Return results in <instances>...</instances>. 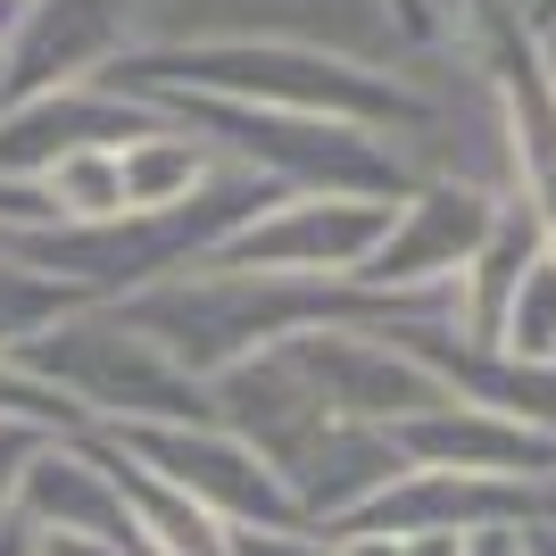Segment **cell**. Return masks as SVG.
Segmentation results:
<instances>
[{
  "label": "cell",
  "mask_w": 556,
  "mask_h": 556,
  "mask_svg": "<svg viewBox=\"0 0 556 556\" xmlns=\"http://www.w3.org/2000/svg\"><path fill=\"white\" fill-rule=\"evenodd\" d=\"M100 84L116 92H200V100H250V109H300V116H349L374 134H407L424 125V100L399 75H374L341 50H307V42H250V34H216V42H159V50H125Z\"/></svg>",
  "instance_id": "obj_1"
},
{
  "label": "cell",
  "mask_w": 556,
  "mask_h": 556,
  "mask_svg": "<svg viewBox=\"0 0 556 556\" xmlns=\"http://www.w3.org/2000/svg\"><path fill=\"white\" fill-rule=\"evenodd\" d=\"M175 125L208 141L225 166H250L282 191H357V200H399L416 184L391 134L349 125V116H300V109H250V100H200V92H150Z\"/></svg>",
  "instance_id": "obj_2"
},
{
  "label": "cell",
  "mask_w": 556,
  "mask_h": 556,
  "mask_svg": "<svg viewBox=\"0 0 556 556\" xmlns=\"http://www.w3.org/2000/svg\"><path fill=\"white\" fill-rule=\"evenodd\" d=\"M25 374H42L59 399H75V416H109V424H216L208 382L184 374L125 307H75L50 332L17 349Z\"/></svg>",
  "instance_id": "obj_3"
},
{
  "label": "cell",
  "mask_w": 556,
  "mask_h": 556,
  "mask_svg": "<svg viewBox=\"0 0 556 556\" xmlns=\"http://www.w3.org/2000/svg\"><path fill=\"white\" fill-rule=\"evenodd\" d=\"M116 448L134 473L175 490L184 507L216 515L225 532H266V523H307L300 498L282 490V473L257 457L225 424H116Z\"/></svg>",
  "instance_id": "obj_4"
},
{
  "label": "cell",
  "mask_w": 556,
  "mask_h": 556,
  "mask_svg": "<svg viewBox=\"0 0 556 556\" xmlns=\"http://www.w3.org/2000/svg\"><path fill=\"white\" fill-rule=\"evenodd\" d=\"M490 216H498V191H482V184H457V175L407 184L399 208H391V232L374 241V257L349 282H357L382 316H399V307H416V300H432V291L457 282V266L482 250Z\"/></svg>",
  "instance_id": "obj_5"
},
{
  "label": "cell",
  "mask_w": 556,
  "mask_h": 556,
  "mask_svg": "<svg viewBox=\"0 0 556 556\" xmlns=\"http://www.w3.org/2000/svg\"><path fill=\"white\" fill-rule=\"evenodd\" d=\"M399 200H357V191H275L257 216L216 241L225 266H257V275H300V282H349L374 257V241L391 232Z\"/></svg>",
  "instance_id": "obj_6"
},
{
  "label": "cell",
  "mask_w": 556,
  "mask_h": 556,
  "mask_svg": "<svg viewBox=\"0 0 556 556\" xmlns=\"http://www.w3.org/2000/svg\"><path fill=\"white\" fill-rule=\"evenodd\" d=\"M125 25H134V0H17V25L0 42V109L100 84L125 59Z\"/></svg>",
  "instance_id": "obj_7"
},
{
  "label": "cell",
  "mask_w": 556,
  "mask_h": 556,
  "mask_svg": "<svg viewBox=\"0 0 556 556\" xmlns=\"http://www.w3.org/2000/svg\"><path fill=\"white\" fill-rule=\"evenodd\" d=\"M391 448L407 465H448V473H507V482H556V432L523 416H498L482 399H441L424 416L391 424Z\"/></svg>",
  "instance_id": "obj_8"
},
{
  "label": "cell",
  "mask_w": 556,
  "mask_h": 556,
  "mask_svg": "<svg viewBox=\"0 0 556 556\" xmlns=\"http://www.w3.org/2000/svg\"><path fill=\"white\" fill-rule=\"evenodd\" d=\"M150 100L116 92V84H67V92H34L0 109V175H42L50 159L67 150H92V141H134L150 125Z\"/></svg>",
  "instance_id": "obj_9"
},
{
  "label": "cell",
  "mask_w": 556,
  "mask_h": 556,
  "mask_svg": "<svg viewBox=\"0 0 556 556\" xmlns=\"http://www.w3.org/2000/svg\"><path fill=\"white\" fill-rule=\"evenodd\" d=\"M116 166H125V216L184 208V200H200V191L225 175V159H216V150L191 134V125H175L166 109L150 116L134 141H116Z\"/></svg>",
  "instance_id": "obj_10"
},
{
  "label": "cell",
  "mask_w": 556,
  "mask_h": 556,
  "mask_svg": "<svg viewBox=\"0 0 556 556\" xmlns=\"http://www.w3.org/2000/svg\"><path fill=\"white\" fill-rule=\"evenodd\" d=\"M75 307H92L75 282H59L50 266H34L17 241L0 250V357H17L34 332H50L59 316H75Z\"/></svg>",
  "instance_id": "obj_11"
},
{
  "label": "cell",
  "mask_w": 556,
  "mask_h": 556,
  "mask_svg": "<svg viewBox=\"0 0 556 556\" xmlns=\"http://www.w3.org/2000/svg\"><path fill=\"white\" fill-rule=\"evenodd\" d=\"M34 184H42V200H50L59 225H109V216H125V166H116V141H92V150L50 159Z\"/></svg>",
  "instance_id": "obj_12"
},
{
  "label": "cell",
  "mask_w": 556,
  "mask_h": 556,
  "mask_svg": "<svg viewBox=\"0 0 556 556\" xmlns=\"http://www.w3.org/2000/svg\"><path fill=\"white\" fill-rule=\"evenodd\" d=\"M490 357L532 366V374L556 366V250H548V241L532 250V266H523V282H515V300H507V316H498Z\"/></svg>",
  "instance_id": "obj_13"
},
{
  "label": "cell",
  "mask_w": 556,
  "mask_h": 556,
  "mask_svg": "<svg viewBox=\"0 0 556 556\" xmlns=\"http://www.w3.org/2000/svg\"><path fill=\"white\" fill-rule=\"evenodd\" d=\"M0 424H25V432H75V399H59L42 374H25L17 357H0Z\"/></svg>",
  "instance_id": "obj_14"
},
{
  "label": "cell",
  "mask_w": 556,
  "mask_h": 556,
  "mask_svg": "<svg viewBox=\"0 0 556 556\" xmlns=\"http://www.w3.org/2000/svg\"><path fill=\"white\" fill-rule=\"evenodd\" d=\"M225 556H341V540H316L307 523H266V532H225Z\"/></svg>",
  "instance_id": "obj_15"
},
{
  "label": "cell",
  "mask_w": 556,
  "mask_h": 556,
  "mask_svg": "<svg viewBox=\"0 0 556 556\" xmlns=\"http://www.w3.org/2000/svg\"><path fill=\"white\" fill-rule=\"evenodd\" d=\"M42 225H59V216H50V200H42V184L0 175V232H42Z\"/></svg>",
  "instance_id": "obj_16"
},
{
  "label": "cell",
  "mask_w": 556,
  "mask_h": 556,
  "mask_svg": "<svg viewBox=\"0 0 556 556\" xmlns=\"http://www.w3.org/2000/svg\"><path fill=\"white\" fill-rule=\"evenodd\" d=\"M34 441H42V432L0 424V523H9V498H17V473H25V457H34Z\"/></svg>",
  "instance_id": "obj_17"
},
{
  "label": "cell",
  "mask_w": 556,
  "mask_h": 556,
  "mask_svg": "<svg viewBox=\"0 0 556 556\" xmlns=\"http://www.w3.org/2000/svg\"><path fill=\"white\" fill-rule=\"evenodd\" d=\"M25 556H125V548H109V540H92V532H34V523H25Z\"/></svg>",
  "instance_id": "obj_18"
},
{
  "label": "cell",
  "mask_w": 556,
  "mask_h": 556,
  "mask_svg": "<svg viewBox=\"0 0 556 556\" xmlns=\"http://www.w3.org/2000/svg\"><path fill=\"white\" fill-rule=\"evenodd\" d=\"M457 556H523V532H473Z\"/></svg>",
  "instance_id": "obj_19"
},
{
  "label": "cell",
  "mask_w": 556,
  "mask_h": 556,
  "mask_svg": "<svg viewBox=\"0 0 556 556\" xmlns=\"http://www.w3.org/2000/svg\"><path fill=\"white\" fill-rule=\"evenodd\" d=\"M532 59H540V75H548V92H556V17L532 25Z\"/></svg>",
  "instance_id": "obj_20"
},
{
  "label": "cell",
  "mask_w": 556,
  "mask_h": 556,
  "mask_svg": "<svg viewBox=\"0 0 556 556\" xmlns=\"http://www.w3.org/2000/svg\"><path fill=\"white\" fill-rule=\"evenodd\" d=\"M523 556H556V523H532V532H523Z\"/></svg>",
  "instance_id": "obj_21"
}]
</instances>
